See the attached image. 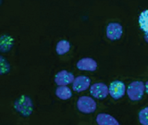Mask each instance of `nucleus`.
<instances>
[{"label":"nucleus","instance_id":"nucleus-1","mask_svg":"<svg viewBox=\"0 0 148 125\" xmlns=\"http://www.w3.org/2000/svg\"><path fill=\"white\" fill-rule=\"evenodd\" d=\"M14 109L23 117H29L34 110V104L29 96L21 95L14 102Z\"/></svg>","mask_w":148,"mask_h":125},{"label":"nucleus","instance_id":"nucleus-2","mask_svg":"<svg viewBox=\"0 0 148 125\" xmlns=\"http://www.w3.org/2000/svg\"><path fill=\"white\" fill-rule=\"evenodd\" d=\"M145 90V83L142 81H135L130 83L127 89L129 98L132 101H139L143 98V93Z\"/></svg>","mask_w":148,"mask_h":125},{"label":"nucleus","instance_id":"nucleus-3","mask_svg":"<svg viewBox=\"0 0 148 125\" xmlns=\"http://www.w3.org/2000/svg\"><path fill=\"white\" fill-rule=\"evenodd\" d=\"M77 108L81 112L89 114L95 112L96 109V103L90 96H81L77 101Z\"/></svg>","mask_w":148,"mask_h":125},{"label":"nucleus","instance_id":"nucleus-4","mask_svg":"<svg viewBox=\"0 0 148 125\" xmlns=\"http://www.w3.org/2000/svg\"><path fill=\"white\" fill-rule=\"evenodd\" d=\"M108 90L111 97L117 100L123 97L125 95V91H126V86L121 81H114L110 83Z\"/></svg>","mask_w":148,"mask_h":125},{"label":"nucleus","instance_id":"nucleus-5","mask_svg":"<svg viewBox=\"0 0 148 125\" xmlns=\"http://www.w3.org/2000/svg\"><path fill=\"white\" fill-rule=\"evenodd\" d=\"M90 93L92 96L95 97L97 99H104L108 95L109 90H108V87L106 86L105 83L97 82L91 86Z\"/></svg>","mask_w":148,"mask_h":125},{"label":"nucleus","instance_id":"nucleus-6","mask_svg":"<svg viewBox=\"0 0 148 125\" xmlns=\"http://www.w3.org/2000/svg\"><path fill=\"white\" fill-rule=\"evenodd\" d=\"M122 32V26L118 22H111L106 27V36L111 41L120 39Z\"/></svg>","mask_w":148,"mask_h":125},{"label":"nucleus","instance_id":"nucleus-7","mask_svg":"<svg viewBox=\"0 0 148 125\" xmlns=\"http://www.w3.org/2000/svg\"><path fill=\"white\" fill-rule=\"evenodd\" d=\"M74 75L69 71H61L55 77V82L58 86H66L69 83H72L74 81Z\"/></svg>","mask_w":148,"mask_h":125},{"label":"nucleus","instance_id":"nucleus-8","mask_svg":"<svg viewBox=\"0 0 148 125\" xmlns=\"http://www.w3.org/2000/svg\"><path fill=\"white\" fill-rule=\"evenodd\" d=\"M91 80L86 76H78L74 79L72 82V88L75 92H82L87 90L90 86Z\"/></svg>","mask_w":148,"mask_h":125},{"label":"nucleus","instance_id":"nucleus-9","mask_svg":"<svg viewBox=\"0 0 148 125\" xmlns=\"http://www.w3.org/2000/svg\"><path fill=\"white\" fill-rule=\"evenodd\" d=\"M77 68L81 71H95L97 69V63L91 58H84L77 62Z\"/></svg>","mask_w":148,"mask_h":125},{"label":"nucleus","instance_id":"nucleus-10","mask_svg":"<svg viewBox=\"0 0 148 125\" xmlns=\"http://www.w3.org/2000/svg\"><path fill=\"white\" fill-rule=\"evenodd\" d=\"M96 122L98 125H120L113 116L106 113H100L97 115Z\"/></svg>","mask_w":148,"mask_h":125},{"label":"nucleus","instance_id":"nucleus-11","mask_svg":"<svg viewBox=\"0 0 148 125\" xmlns=\"http://www.w3.org/2000/svg\"><path fill=\"white\" fill-rule=\"evenodd\" d=\"M13 38L9 35H2L0 37V52L7 53L12 48Z\"/></svg>","mask_w":148,"mask_h":125},{"label":"nucleus","instance_id":"nucleus-12","mask_svg":"<svg viewBox=\"0 0 148 125\" xmlns=\"http://www.w3.org/2000/svg\"><path fill=\"white\" fill-rule=\"evenodd\" d=\"M56 95L62 100H68L72 96V93L68 86H58L56 90Z\"/></svg>","mask_w":148,"mask_h":125},{"label":"nucleus","instance_id":"nucleus-13","mask_svg":"<svg viewBox=\"0 0 148 125\" xmlns=\"http://www.w3.org/2000/svg\"><path fill=\"white\" fill-rule=\"evenodd\" d=\"M69 49H71V44H69V42H68L66 40L59 41L57 45V47H56V50H57V53L58 55L66 54L69 52Z\"/></svg>","mask_w":148,"mask_h":125},{"label":"nucleus","instance_id":"nucleus-14","mask_svg":"<svg viewBox=\"0 0 148 125\" xmlns=\"http://www.w3.org/2000/svg\"><path fill=\"white\" fill-rule=\"evenodd\" d=\"M139 24L143 32H148V9L141 13L139 17Z\"/></svg>","mask_w":148,"mask_h":125},{"label":"nucleus","instance_id":"nucleus-15","mask_svg":"<svg viewBox=\"0 0 148 125\" xmlns=\"http://www.w3.org/2000/svg\"><path fill=\"white\" fill-rule=\"evenodd\" d=\"M10 71V64L6 58L0 56V74H7Z\"/></svg>","mask_w":148,"mask_h":125},{"label":"nucleus","instance_id":"nucleus-16","mask_svg":"<svg viewBox=\"0 0 148 125\" xmlns=\"http://www.w3.org/2000/svg\"><path fill=\"white\" fill-rule=\"evenodd\" d=\"M139 122L142 125H148V106L139 112Z\"/></svg>","mask_w":148,"mask_h":125},{"label":"nucleus","instance_id":"nucleus-17","mask_svg":"<svg viewBox=\"0 0 148 125\" xmlns=\"http://www.w3.org/2000/svg\"><path fill=\"white\" fill-rule=\"evenodd\" d=\"M145 39L146 41V43L148 44V32H145Z\"/></svg>","mask_w":148,"mask_h":125},{"label":"nucleus","instance_id":"nucleus-18","mask_svg":"<svg viewBox=\"0 0 148 125\" xmlns=\"http://www.w3.org/2000/svg\"><path fill=\"white\" fill-rule=\"evenodd\" d=\"M145 91H146V93H147V95H148V81L145 82Z\"/></svg>","mask_w":148,"mask_h":125}]
</instances>
